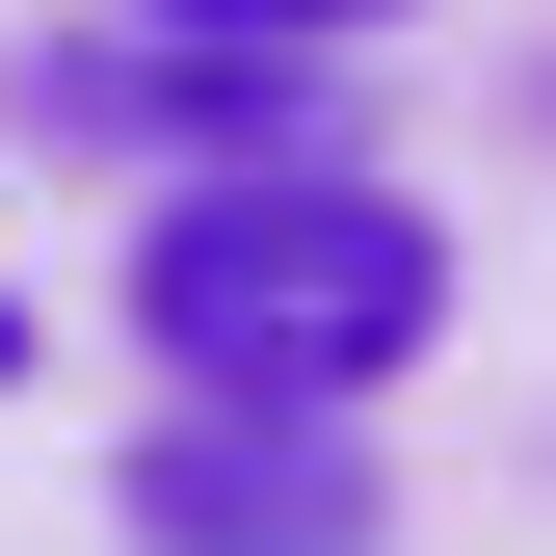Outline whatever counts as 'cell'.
Masks as SVG:
<instances>
[{
  "label": "cell",
  "mask_w": 556,
  "mask_h": 556,
  "mask_svg": "<svg viewBox=\"0 0 556 556\" xmlns=\"http://www.w3.org/2000/svg\"><path fill=\"white\" fill-rule=\"evenodd\" d=\"M132 344L213 371V397H397L451 344V213L371 186V160H318V132H239L132 239Z\"/></svg>",
  "instance_id": "1"
},
{
  "label": "cell",
  "mask_w": 556,
  "mask_h": 556,
  "mask_svg": "<svg viewBox=\"0 0 556 556\" xmlns=\"http://www.w3.org/2000/svg\"><path fill=\"white\" fill-rule=\"evenodd\" d=\"M106 504H132V530H371L397 477H371V397H213V371H186L160 425H132Z\"/></svg>",
  "instance_id": "2"
},
{
  "label": "cell",
  "mask_w": 556,
  "mask_h": 556,
  "mask_svg": "<svg viewBox=\"0 0 556 556\" xmlns=\"http://www.w3.org/2000/svg\"><path fill=\"white\" fill-rule=\"evenodd\" d=\"M132 27H239V53H344V27H425V0H132Z\"/></svg>",
  "instance_id": "3"
},
{
  "label": "cell",
  "mask_w": 556,
  "mask_h": 556,
  "mask_svg": "<svg viewBox=\"0 0 556 556\" xmlns=\"http://www.w3.org/2000/svg\"><path fill=\"white\" fill-rule=\"evenodd\" d=\"M0 397H27V292H0Z\"/></svg>",
  "instance_id": "4"
}]
</instances>
